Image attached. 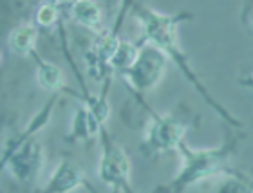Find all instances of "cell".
Listing matches in <instances>:
<instances>
[{"label":"cell","mask_w":253,"mask_h":193,"mask_svg":"<svg viewBox=\"0 0 253 193\" xmlns=\"http://www.w3.org/2000/svg\"><path fill=\"white\" fill-rule=\"evenodd\" d=\"M128 7L132 9V15L137 20V24L141 26L143 38L141 42L152 45V47L158 49L167 62H172L175 67L179 69L181 74L186 78L192 87H194L197 92H199L205 101L210 105L211 109L215 110L219 117L230 123L235 128H241L243 123L239 119L233 117V114L226 107H222L219 101H217L211 92L206 89V85L203 83V79L197 76V73L194 71V67L190 65V60L186 56V52L183 51L179 43V24L190 18L188 13H175V15H169V13H161V11L154 9L150 5L145 4H128Z\"/></svg>","instance_id":"6da1fadb"},{"label":"cell","mask_w":253,"mask_h":193,"mask_svg":"<svg viewBox=\"0 0 253 193\" xmlns=\"http://www.w3.org/2000/svg\"><path fill=\"white\" fill-rule=\"evenodd\" d=\"M241 139H228L215 148H192L186 141H181L177 146L181 157V168L174 179L169 183L159 184L154 193H185L192 186L205 183L217 175H228L233 172L230 161Z\"/></svg>","instance_id":"7a4b0ae2"},{"label":"cell","mask_w":253,"mask_h":193,"mask_svg":"<svg viewBox=\"0 0 253 193\" xmlns=\"http://www.w3.org/2000/svg\"><path fill=\"white\" fill-rule=\"evenodd\" d=\"M58 98V94H54L53 99L45 107H42V110L29 121V125L22 130V134H18L5 146L4 154L0 157V170H7L11 177H15L18 183H35L43 172L45 148L37 139V132L47 125Z\"/></svg>","instance_id":"3957f363"},{"label":"cell","mask_w":253,"mask_h":193,"mask_svg":"<svg viewBox=\"0 0 253 193\" xmlns=\"http://www.w3.org/2000/svg\"><path fill=\"white\" fill-rule=\"evenodd\" d=\"M100 137V161H98V179L114 193H134L132 188V162L122 146L112 141L107 128L98 134Z\"/></svg>","instance_id":"277c9868"},{"label":"cell","mask_w":253,"mask_h":193,"mask_svg":"<svg viewBox=\"0 0 253 193\" xmlns=\"http://www.w3.org/2000/svg\"><path fill=\"white\" fill-rule=\"evenodd\" d=\"M167 67H169L167 58L156 47L141 42L137 43V54L132 65L123 71L122 76L136 98H141L145 92L158 87L167 73Z\"/></svg>","instance_id":"5b68a950"},{"label":"cell","mask_w":253,"mask_h":193,"mask_svg":"<svg viewBox=\"0 0 253 193\" xmlns=\"http://www.w3.org/2000/svg\"><path fill=\"white\" fill-rule=\"evenodd\" d=\"M143 107L150 112V121L145 128V137H143V152L148 157L161 155L165 152L177 150L181 141H185L186 123L172 114H159L152 110L143 99H139Z\"/></svg>","instance_id":"8992f818"},{"label":"cell","mask_w":253,"mask_h":193,"mask_svg":"<svg viewBox=\"0 0 253 193\" xmlns=\"http://www.w3.org/2000/svg\"><path fill=\"white\" fill-rule=\"evenodd\" d=\"M80 188L89 190V193H96L85 177L84 168L73 159H62L53 170L42 193H73Z\"/></svg>","instance_id":"52a82bcc"},{"label":"cell","mask_w":253,"mask_h":193,"mask_svg":"<svg viewBox=\"0 0 253 193\" xmlns=\"http://www.w3.org/2000/svg\"><path fill=\"white\" fill-rule=\"evenodd\" d=\"M69 16L73 18L78 26L85 27L87 31L101 35L105 31V15L103 7L98 2H74L67 5Z\"/></svg>","instance_id":"ba28073f"},{"label":"cell","mask_w":253,"mask_h":193,"mask_svg":"<svg viewBox=\"0 0 253 193\" xmlns=\"http://www.w3.org/2000/svg\"><path fill=\"white\" fill-rule=\"evenodd\" d=\"M37 42H38V27L35 24L24 22L13 27L7 37L9 49L15 52L16 56L27 58L33 56L37 52Z\"/></svg>","instance_id":"9c48e42d"},{"label":"cell","mask_w":253,"mask_h":193,"mask_svg":"<svg viewBox=\"0 0 253 193\" xmlns=\"http://www.w3.org/2000/svg\"><path fill=\"white\" fill-rule=\"evenodd\" d=\"M33 58H35V63H37L38 85L42 89L49 90V92H54V94H58L60 90H63V87H65V76H63L62 69L54 62H49V60L42 58L38 52H35Z\"/></svg>","instance_id":"30bf717a"},{"label":"cell","mask_w":253,"mask_h":193,"mask_svg":"<svg viewBox=\"0 0 253 193\" xmlns=\"http://www.w3.org/2000/svg\"><path fill=\"white\" fill-rule=\"evenodd\" d=\"M136 54H137V43L128 42V40H120L116 51L112 52L111 62H109V69L111 71H118V73L122 74L123 71H126L132 65Z\"/></svg>","instance_id":"8fae6325"},{"label":"cell","mask_w":253,"mask_h":193,"mask_svg":"<svg viewBox=\"0 0 253 193\" xmlns=\"http://www.w3.org/2000/svg\"><path fill=\"white\" fill-rule=\"evenodd\" d=\"M211 193H253L250 179L244 177L241 172H230L228 175H222L221 183L217 184Z\"/></svg>","instance_id":"7c38bea8"},{"label":"cell","mask_w":253,"mask_h":193,"mask_svg":"<svg viewBox=\"0 0 253 193\" xmlns=\"http://www.w3.org/2000/svg\"><path fill=\"white\" fill-rule=\"evenodd\" d=\"M62 4H51V2H45V4H40L37 9V15H35V20L37 27H42V29H51V27L58 26L62 22Z\"/></svg>","instance_id":"4fadbf2b"},{"label":"cell","mask_w":253,"mask_h":193,"mask_svg":"<svg viewBox=\"0 0 253 193\" xmlns=\"http://www.w3.org/2000/svg\"><path fill=\"white\" fill-rule=\"evenodd\" d=\"M0 62H2V51H0Z\"/></svg>","instance_id":"5bb4252c"}]
</instances>
